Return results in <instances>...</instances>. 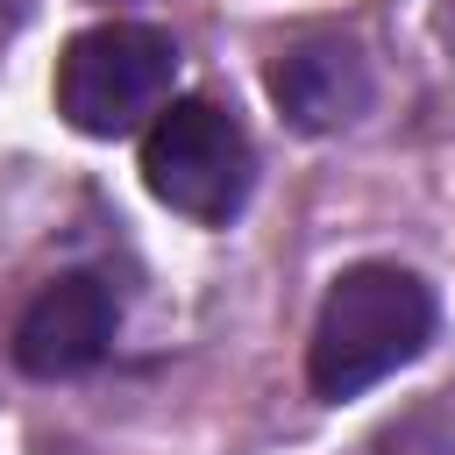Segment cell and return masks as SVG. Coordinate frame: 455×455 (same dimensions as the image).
<instances>
[{"mask_svg":"<svg viewBox=\"0 0 455 455\" xmlns=\"http://www.w3.org/2000/svg\"><path fill=\"white\" fill-rule=\"evenodd\" d=\"M427 341H434V291L398 263H355L320 299L306 370L320 398H355L391 370H405Z\"/></svg>","mask_w":455,"mask_h":455,"instance_id":"obj_1","label":"cell"},{"mask_svg":"<svg viewBox=\"0 0 455 455\" xmlns=\"http://www.w3.org/2000/svg\"><path fill=\"white\" fill-rule=\"evenodd\" d=\"M178 78V43L149 21H100L71 36L57 57V114L78 135H128L149 114H164Z\"/></svg>","mask_w":455,"mask_h":455,"instance_id":"obj_2","label":"cell"},{"mask_svg":"<svg viewBox=\"0 0 455 455\" xmlns=\"http://www.w3.org/2000/svg\"><path fill=\"white\" fill-rule=\"evenodd\" d=\"M142 185L185 220L242 213V199L256 185V156H249L242 121L220 114L213 100H171L142 135Z\"/></svg>","mask_w":455,"mask_h":455,"instance_id":"obj_3","label":"cell"},{"mask_svg":"<svg viewBox=\"0 0 455 455\" xmlns=\"http://www.w3.org/2000/svg\"><path fill=\"white\" fill-rule=\"evenodd\" d=\"M107 341H114V291L92 270H71L28 299L14 327V363L28 377H78L85 363L107 355Z\"/></svg>","mask_w":455,"mask_h":455,"instance_id":"obj_4","label":"cell"},{"mask_svg":"<svg viewBox=\"0 0 455 455\" xmlns=\"http://www.w3.org/2000/svg\"><path fill=\"white\" fill-rule=\"evenodd\" d=\"M270 100L299 121V128H341L370 107V71L355 57V43L341 36H313L299 50H284L270 64Z\"/></svg>","mask_w":455,"mask_h":455,"instance_id":"obj_5","label":"cell"}]
</instances>
